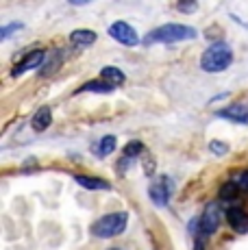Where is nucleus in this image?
Listing matches in <instances>:
<instances>
[{
    "instance_id": "f257e3e1",
    "label": "nucleus",
    "mask_w": 248,
    "mask_h": 250,
    "mask_svg": "<svg viewBox=\"0 0 248 250\" xmlns=\"http://www.w3.org/2000/svg\"><path fill=\"white\" fill-rule=\"evenodd\" d=\"M233 61V50L228 44H224V42H218V44L209 46L207 50L203 52V57H200V68L205 72H209V74H218V72H224L231 65Z\"/></svg>"
},
{
    "instance_id": "f03ea898",
    "label": "nucleus",
    "mask_w": 248,
    "mask_h": 250,
    "mask_svg": "<svg viewBox=\"0 0 248 250\" xmlns=\"http://www.w3.org/2000/svg\"><path fill=\"white\" fill-rule=\"evenodd\" d=\"M126 222H128L126 211H118V213L103 215V218L92 224V235L94 237H100V239L116 237V235H120L122 230L126 229Z\"/></svg>"
},
{
    "instance_id": "7ed1b4c3",
    "label": "nucleus",
    "mask_w": 248,
    "mask_h": 250,
    "mask_svg": "<svg viewBox=\"0 0 248 250\" xmlns=\"http://www.w3.org/2000/svg\"><path fill=\"white\" fill-rule=\"evenodd\" d=\"M196 37V28L185 26V24H164V26L155 28L146 42H161V44H172V42H185Z\"/></svg>"
},
{
    "instance_id": "20e7f679",
    "label": "nucleus",
    "mask_w": 248,
    "mask_h": 250,
    "mask_svg": "<svg viewBox=\"0 0 248 250\" xmlns=\"http://www.w3.org/2000/svg\"><path fill=\"white\" fill-rule=\"evenodd\" d=\"M172 191H174L172 179H170V176H159V179L150 185L148 194H150V200L155 205L165 207V205H168V200H170V196H172Z\"/></svg>"
},
{
    "instance_id": "39448f33",
    "label": "nucleus",
    "mask_w": 248,
    "mask_h": 250,
    "mask_svg": "<svg viewBox=\"0 0 248 250\" xmlns=\"http://www.w3.org/2000/svg\"><path fill=\"white\" fill-rule=\"evenodd\" d=\"M109 35L116 42H120L122 46H137V42H140V35L135 33V28L126 22H113L109 26Z\"/></svg>"
},
{
    "instance_id": "423d86ee",
    "label": "nucleus",
    "mask_w": 248,
    "mask_h": 250,
    "mask_svg": "<svg viewBox=\"0 0 248 250\" xmlns=\"http://www.w3.org/2000/svg\"><path fill=\"white\" fill-rule=\"evenodd\" d=\"M222 222V209L218 205H207L200 215V229H203L205 235H213L218 229H220Z\"/></svg>"
},
{
    "instance_id": "0eeeda50",
    "label": "nucleus",
    "mask_w": 248,
    "mask_h": 250,
    "mask_svg": "<svg viewBox=\"0 0 248 250\" xmlns=\"http://www.w3.org/2000/svg\"><path fill=\"white\" fill-rule=\"evenodd\" d=\"M44 57H46V55H44V50H33V52H28L24 59L18 61V63L13 65L11 74H13V76H20V74H24V72H28V70L40 68L41 61H44Z\"/></svg>"
},
{
    "instance_id": "6e6552de",
    "label": "nucleus",
    "mask_w": 248,
    "mask_h": 250,
    "mask_svg": "<svg viewBox=\"0 0 248 250\" xmlns=\"http://www.w3.org/2000/svg\"><path fill=\"white\" fill-rule=\"evenodd\" d=\"M227 222L235 233H240V235L248 233V213L244 209H240V207L227 209Z\"/></svg>"
},
{
    "instance_id": "1a4fd4ad",
    "label": "nucleus",
    "mask_w": 248,
    "mask_h": 250,
    "mask_svg": "<svg viewBox=\"0 0 248 250\" xmlns=\"http://www.w3.org/2000/svg\"><path fill=\"white\" fill-rule=\"evenodd\" d=\"M220 118H227L231 122H237V124H248V104L244 103H235V104H228L218 111Z\"/></svg>"
},
{
    "instance_id": "9d476101",
    "label": "nucleus",
    "mask_w": 248,
    "mask_h": 250,
    "mask_svg": "<svg viewBox=\"0 0 248 250\" xmlns=\"http://www.w3.org/2000/svg\"><path fill=\"white\" fill-rule=\"evenodd\" d=\"M144 152V146H142L140 142H131L126 148H124V157L120 159V163H118V170L120 172H126L128 170V166H131L133 161L137 159V157Z\"/></svg>"
},
{
    "instance_id": "9b49d317",
    "label": "nucleus",
    "mask_w": 248,
    "mask_h": 250,
    "mask_svg": "<svg viewBox=\"0 0 248 250\" xmlns=\"http://www.w3.org/2000/svg\"><path fill=\"white\" fill-rule=\"evenodd\" d=\"M100 76H103L104 83H109L111 87H116V85H122L124 81H126V76H124L122 70L113 68V65H104L103 70H100Z\"/></svg>"
},
{
    "instance_id": "f8f14e48",
    "label": "nucleus",
    "mask_w": 248,
    "mask_h": 250,
    "mask_svg": "<svg viewBox=\"0 0 248 250\" xmlns=\"http://www.w3.org/2000/svg\"><path fill=\"white\" fill-rule=\"evenodd\" d=\"M50 122H52V113H50V109H48V107H41L40 111L33 115L31 126L35 128L37 133H41V131H46V128L50 126Z\"/></svg>"
},
{
    "instance_id": "ddd939ff",
    "label": "nucleus",
    "mask_w": 248,
    "mask_h": 250,
    "mask_svg": "<svg viewBox=\"0 0 248 250\" xmlns=\"http://www.w3.org/2000/svg\"><path fill=\"white\" fill-rule=\"evenodd\" d=\"M70 42H72L74 46H79V48L92 46L94 42H96V33L87 31V28H79V31H74L72 35H70Z\"/></svg>"
},
{
    "instance_id": "4468645a",
    "label": "nucleus",
    "mask_w": 248,
    "mask_h": 250,
    "mask_svg": "<svg viewBox=\"0 0 248 250\" xmlns=\"http://www.w3.org/2000/svg\"><path fill=\"white\" fill-rule=\"evenodd\" d=\"M76 183L85 189H111V183L104 181V179H96V176H83L79 174L76 176Z\"/></svg>"
},
{
    "instance_id": "2eb2a0df",
    "label": "nucleus",
    "mask_w": 248,
    "mask_h": 250,
    "mask_svg": "<svg viewBox=\"0 0 248 250\" xmlns=\"http://www.w3.org/2000/svg\"><path fill=\"white\" fill-rule=\"evenodd\" d=\"M116 137H113V135H107V137H103V139H100V142H98V146H96V152H98V155L100 157H107V155H111V152L113 150H116Z\"/></svg>"
},
{
    "instance_id": "dca6fc26",
    "label": "nucleus",
    "mask_w": 248,
    "mask_h": 250,
    "mask_svg": "<svg viewBox=\"0 0 248 250\" xmlns=\"http://www.w3.org/2000/svg\"><path fill=\"white\" fill-rule=\"evenodd\" d=\"M61 63H63V52H61V50H57V52H55V59H50L48 63L44 65V70H41V74H44V76L55 74V72L59 70V65H61Z\"/></svg>"
},
{
    "instance_id": "f3484780",
    "label": "nucleus",
    "mask_w": 248,
    "mask_h": 250,
    "mask_svg": "<svg viewBox=\"0 0 248 250\" xmlns=\"http://www.w3.org/2000/svg\"><path fill=\"white\" fill-rule=\"evenodd\" d=\"M113 87L109 83H96V81H89V83H85L83 87L79 89V94L81 91H96V94H109Z\"/></svg>"
},
{
    "instance_id": "a211bd4d",
    "label": "nucleus",
    "mask_w": 248,
    "mask_h": 250,
    "mask_svg": "<svg viewBox=\"0 0 248 250\" xmlns=\"http://www.w3.org/2000/svg\"><path fill=\"white\" fill-rule=\"evenodd\" d=\"M237 191H240V187H237L233 181L220 187V196H222L224 200H233V198H237Z\"/></svg>"
},
{
    "instance_id": "6ab92c4d",
    "label": "nucleus",
    "mask_w": 248,
    "mask_h": 250,
    "mask_svg": "<svg viewBox=\"0 0 248 250\" xmlns=\"http://www.w3.org/2000/svg\"><path fill=\"white\" fill-rule=\"evenodd\" d=\"M233 183L240 187V191H248V172H235Z\"/></svg>"
},
{
    "instance_id": "aec40b11",
    "label": "nucleus",
    "mask_w": 248,
    "mask_h": 250,
    "mask_svg": "<svg viewBox=\"0 0 248 250\" xmlns=\"http://www.w3.org/2000/svg\"><path fill=\"white\" fill-rule=\"evenodd\" d=\"M209 150H211L213 155H227L228 146H227V144H222V142H211V144H209Z\"/></svg>"
},
{
    "instance_id": "412c9836",
    "label": "nucleus",
    "mask_w": 248,
    "mask_h": 250,
    "mask_svg": "<svg viewBox=\"0 0 248 250\" xmlns=\"http://www.w3.org/2000/svg\"><path fill=\"white\" fill-rule=\"evenodd\" d=\"M176 9H179V11H185V13H192V11H196L198 9V4L196 2H179L176 4Z\"/></svg>"
},
{
    "instance_id": "4be33fe9",
    "label": "nucleus",
    "mask_w": 248,
    "mask_h": 250,
    "mask_svg": "<svg viewBox=\"0 0 248 250\" xmlns=\"http://www.w3.org/2000/svg\"><path fill=\"white\" fill-rule=\"evenodd\" d=\"M140 159L144 161V170H146V174H152V172H155V163H152L150 155H144V157H140Z\"/></svg>"
},
{
    "instance_id": "5701e85b",
    "label": "nucleus",
    "mask_w": 248,
    "mask_h": 250,
    "mask_svg": "<svg viewBox=\"0 0 248 250\" xmlns=\"http://www.w3.org/2000/svg\"><path fill=\"white\" fill-rule=\"evenodd\" d=\"M20 26H22V24H9V26H4L2 31H0V37L4 40V37H9V33H11V31H18Z\"/></svg>"
},
{
    "instance_id": "b1692460",
    "label": "nucleus",
    "mask_w": 248,
    "mask_h": 250,
    "mask_svg": "<svg viewBox=\"0 0 248 250\" xmlns=\"http://www.w3.org/2000/svg\"><path fill=\"white\" fill-rule=\"evenodd\" d=\"M194 250H205V246H203V242H200V239L196 242V248H194Z\"/></svg>"
},
{
    "instance_id": "393cba45",
    "label": "nucleus",
    "mask_w": 248,
    "mask_h": 250,
    "mask_svg": "<svg viewBox=\"0 0 248 250\" xmlns=\"http://www.w3.org/2000/svg\"><path fill=\"white\" fill-rule=\"evenodd\" d=\"M113 250H118V248H113Z\"/></svg>"
}]
</instances>
